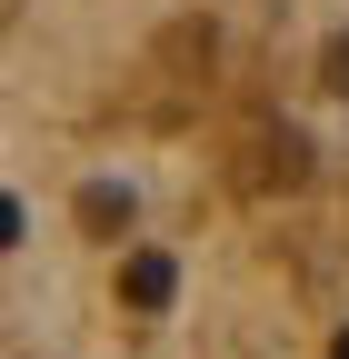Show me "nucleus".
I'll use <instances>...</instances> for the list:
<instances>
[{"instance_id": "obj_1", "label": "nucleus", "mask_w": 349, "mask_h": 359, "mask_svg": "<svg viewBox=\"0 0 349 359\" xmlns=\"http://www.w3.org/2000/svg\"><path fill=\"white\" fill-rule=\"evenodd\" d=\"M0 359H349V0H0Z\"/></svg>"}]
</instances>
